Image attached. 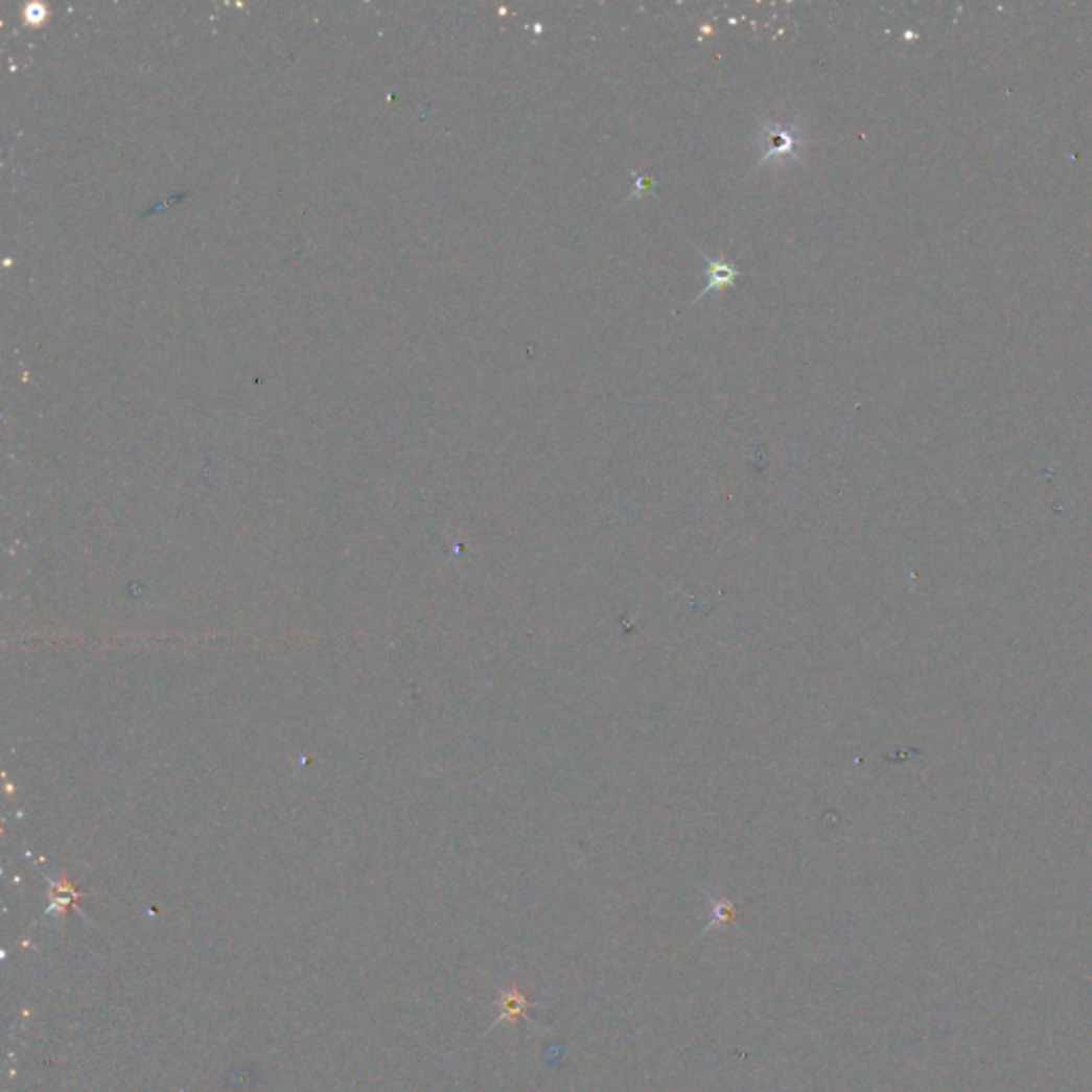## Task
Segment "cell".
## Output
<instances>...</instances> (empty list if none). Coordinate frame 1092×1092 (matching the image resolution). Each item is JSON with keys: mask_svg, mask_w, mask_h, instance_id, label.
I'll list each match as a JSON object with an SVG mask.
<instances>
[{"mask_svg": "<svg viewBox=\"0 0 1092 1092\" xmlns=\"http://www.w3.org/2000/svg\"><path fill=\"white\" fill-rule=\"evenodd\" d=\"M807 145L805 133L798 124H782L762 120L756 133V165H788L803 159V147Z\"/></svg>", "mask_w": 1092, "mask_h": 1092, "instance_id": "6da1fadb", "label": "cell"}, {"mask_svg": "<svg viewBox=\"0 0 1092 1092\" xmlns=\"http://www.w3.org/2000/svg\"><path fill=\"white\" fill-rule=\"evenodd\" d=\"M702 261L706 265L704 270V276H706V282L702 286V291L698 293V297L692 301V303H698L700 299H704L706 295H713V293H719L721 288H730L735 286L737 278L741 276L739 268L730 261H721V258H711L708 254H702Z\"/></svg>", "mask_w": 1092, "mask_h": 1092, "instance_id": "7a4b0ae2", "label": "cell"}, {"mask_svg": "<svg viewBox=\"0 0 1092 1092\" xmlns=\"http://www.w3.org/2000/svg\"><path fill=\"white\" fill-rule=\"evenodd\" d=\"M497 1007H499V1016L495 1018L493 1026H499L502 1022H516L521 1018L528 1020V1009L532 1007V1003L528 1001V997L521 991H516V985H512L510 991L499 993Z\"/></svg>", "mask_w": 1092, "mask_h": 1092, "instance_id": "3957f363", "label": "cell"}, {"mask_svg": "<svg viewBox=\"0 0 1092 1092\" xmlns=\"http://www.w3.org/2000/svg\"><path fill=\"white\" fill-rule=\"evenodd\" d=\"M653 184H655V182H653L651 178H647V176H638V173H636V184H634V190H632L630 199L643 196V194H645L647 190H651V188H653Z\"/></svg>", "mask_w": 1092, "mask_h": 1092, "instance_id": "277c9868", "label": "cell"}]
</instances>
